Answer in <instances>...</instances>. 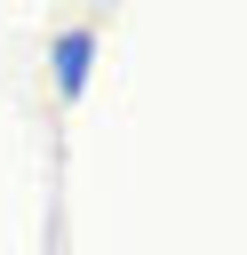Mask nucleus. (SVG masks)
<instances>
[{
    "label": "nucleus",
    "instance_id": "f257e3e1",
    "mask_svg": "<svg viewBox=\"0 0 247 255\" xmlns=\"http://www.w3.org/2000/svg\"><path fill=\"white\" fill-rule=\"evenodd\" d=\"M88 72H96V24L56 32V40H48V80H56V96H64V104H80V96H88Z\"/></svg>",
    "mask_w": 247,
    "mask_h": 255
}]
</instances>
